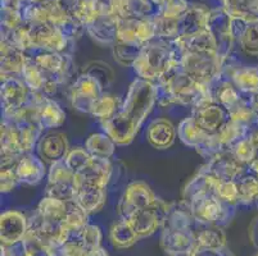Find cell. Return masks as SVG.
Segmentation results:
<instances>
[{"mask_svg":"<svg viewBox=\"0 0 258 256\" xmlns=\"http://www.w3.org/2000/svg\"><path fill=\"white\" fill-rule=\"evenodd\" d=\"M158 203L156 197L143 183H133L127 189V192L123 196V200L119 205V214L122 219H128L135 211L140 209L149 208Z\"/></svg>","mask_w":258,"mask_h":256,"instance_id":"cell-1","label":"cell"},{"mask_svg":"<svg viewBox=\"0 0 258 256\" xmlns=\"http://www.w3.org/2000/svg\"><path fill=\"white\" fill-rule=\"evenodd\" d=\"M226 117L221 107L208 104L196 108L193 121L206 135L212 136L219 133L226 124Z\"/></svg>","mask_w":258,"mask_h":256,"instance_id":"cell-2","label":"cell"},{"mask_svg":"<svg viewBox=\"0 0 258 256\" xmlns=\"http://www.w3.org/2000/svg\"><path fill=\"white\" fill-rule=\"evenodd\" d=\"M162 248L166 253L182 252V251L196 250L197 234L190 228L186 229H170L165 228L161 238Z\"/></svg>","mask_w":258,"mask_h":256,"instance_id":"cell-3","label":"cell"},{"mask_svg":"<svg viewBox=\"0 0 258 256\" xmlns=\"http://www.w3.org/2000/svg\"><path fill=\"white\" fill-rule=\"evenodd\" d=\"M2 243L20 242L27 234L29 222L20 211H7L2 215Z\"/></svg>","mask_w":258,"mask_h":256,"instance_id":"cell-4","label":"cell"},{"mask_svg":"<svg viewBox=\"0 0 258 256\" xmlns=\"http://www.w3.org/2000/svg\"><path fill=\"white\" fill-rule=\"evenodd\" d=\"M2 98H3L7 118H11L27 102L25 84L18 79L7 77L2 88Z\"/></svg>","mask_w":258,"mask_h":256,"instance_id":"cell-5","label":"cell"},{"mask_svg":"<svg viewBox=\"0 0 258 256\" xmlns=\"http://www.w3.org/2000/svg\"><path fill=\"white\" fill-rule=\"evenodd\" d=\"M127 220L131 228L137 233L139 238L142 237L151 236L152 233L157 231L159 225V215H158V203L149 208L140 209L135 211Z\"/></svg>","mask_w":258,"mask_h":256,"instance_id":"cell-6","label":"cell"},{"mask_svg":"<svg viewBox=\"0 0 258 256\" xmlns=\"http://www.w3.org/2000/svg\"><path fill=\"white\" fill-rule=\"evenodd\" d=\"M16 176L20 182L29 183V185H35L40 182L44 177V165L43 163L32 155H25L20 159L17 165L15 166Z\"/></svg>","mask_w":258,"mask_h":256,"instance_id":"cell-7","label":"cell"},{"mask_svg":"<svg viewBox=\"0 0 258 256\" xmlns=\"http://www.w3.org/2000/svg\"><path fill=\"white\" fill-rule=\"evenodd\" d=\"M66 151H67V142L62 133H50L40 142V154L46 160L54 163L63 160Z\"/></svg>","mask_w":258,"mask_h":256,"instance_id":"cell-8","label":"cell"},{"mask_svg":"<svg viewBox=\"0 0 258 256\" xmlns=\"http://www.w3.org/2000/svg\"><path fill=\"white\" fill-rule=\"evenodd\" d=\"M175 137V130L172 124L166 119H158L153 122L148 130V140L153 146L165 149L173 142Z\"/></svg>","mask_w":258,"mask_h":256,"instance_id":"cell-9","label":"cell"},{"mask_svg":"<svg viewBox=\"0 0 258 256\" xmlns=\"http://www.w3.org/2000/svg\"><path fill=\"white\" fill-rule=\"evenodd\" d=\"M138 239H139V237L131 228V225L128 224L127 220L122 219L121 222H118L112 227L111 241L114 247L128 248L135 245Z\"/></svg>","mask_w":258,"mask_h":256,"instance_id":"cell-10","label":"cell"},{"mask_svg":"<svg viewBox=\"0 0 258 256\" xmlns=\"http://www.w3.org/2000/svg\"><path fill=\"white\" fill-rule=\"evenodd\" d=\"M39 112L41 126H59L64 121V114L59 109V107L54 102L43 98V96H40Z\"/></svg>","mask_w":258,"mask_h":256,"instance_id":"cell-11","label":"cell"},{"mask_svg":"<svg viewBox=\"0 0 258 256\" xmlns=\"http://www.w3.org/2000/svg\"><path fill=\"white\" fill-rule=\"evenodd\" d=\"M226 237L220 228L211 227L197 233V246L203 248H212V250H221L225 248Z\"/></svg>","mask_w":258,"mask_h":256,"instance_id":"cell-12","label":"cell"},{"mask_svg":"<svg viewBox=\"0 0 258 256\" xmlns=\"http://www.w3.org/2000/svg\"><path fill=\"white\" fill-rule=\"evenodd\" d=\"M88 149L94 156L107 159L113 152V144L104 135H94L88 141Z\"/></svg>","mask_w":258,"mask_h":256,"instance_id":"cell-13","label":"cell"},{"mask_svg":"<svg viewBox=\"0 0 258 256\" xmlns=\"http://www.w3.org/2000/svg\"><path fill=\"white\" fill-rule=\"evenodd\" d=\"M114 108H116V102L114 99L109 95H103L98 99L97 102L94 103L93 108L90 112L94 116L98 117L100 119H111V116L113 114Z\"/></svg>","mask_w":258,"mask_h":256,"instance_id":"cell-14","label":"cell"},{"mask_svg":"<svg viewBox=\"0 0 258 256\" xmlns=\"http://www.w3.org/2000/svg\"><path fill=\"white\" fill-rule=\"evenodd\" d=\"M83 238H84V247L85 250H90V248L100 247V241H102V232L95 225L88 224L83 231Z\"/></svg>","mask_w":258,"mask_h":256,"instance_id":"cell-15","label":"cell"},{"mask_svg":"<svg viewBox=\"0 0 258 256\" xmlns=\"http://www.w3.org/2000/svg\"><path fill=\"white\" fill-rule=\"evenodd\" d=\"M90 160L91 158L86 154L85 151H84V150L77 149V150H74V151H71V154L69 155V158H67V160H66V164H67V165H69L75 173H76V172H80L81 169L85 168Z\"/></svg>","mask_w":258,"mask_h":256,"instance_id":"cell-16","label":"cell"},{"mask_svg":"<svg viewBox=\"0 0 258 256\" xmlns=\"http://www.w3.org/2000/svg\"><path fill=\"white\" fill-rule=\"evenodd\" d=\"M27 252L25 239L15 243H2V256H27Z\"/></svg>","mask_w":258,"mask_h":256,"instance_id":"cell-17","label":"cell"},{"mask_svg":"<svg viewBox=\"0 0 258 256\" xmlns=\"http://www.w3.org/2000/svg\"><path fill=\"white\" fill-rule=\"evenodd\" d=\"M17 182L18 180L17 176H16L15 169L8 168L2 170V191H11V190L16 186V183Z\"/></svg>","mask_w":258,"mask_h":256,"instance_id":"cell-18","label":"cell"},{"mask_svg":"<svg viewBox=\"0 0 258 256\" xmlns=\"http://www.w3.org/2000/svg\"><path fill=\"white\" fill-rule=\"evenodd\" d=\"M26 246H27V250H29L27 256H51L50 250L48 247H45V246L41 245L39 241H36L34 246L27 245V243H26Z\"/></svg>","mask_w":258,"mask_h":256,"instance_id":"cell-19","label":"cell"},{"mask_svg":"<svg viewBox=\"0 0 258 256\" xmlns=\"http://www.w3.org/2000/svg\"><path fill=\"white\" fill-rule=\"evenodd\" d=\"M194 256H231L229 251L225 248L221 250H212V248H203L197 246L196 251H194Z\"/></svg>","mask_w":258,"mask_h":256,"instance_id":"cell-20","label":"cell"},{"mask_svg":"<svg viewBox=\"0 0 258 256\" xmlns=\"http://www.w3.org/2000/svg\"><path fill=\"white\" fill-rule=\"evenodd\" d=\"M81 256H108V253L102 247H95L90 248V250H85Z\"/></svg>","mask_w":258,"mask_h":256,"instance_id":"cell-21","label":"cell"},{"mask_svg":"<svg viewBox=\"0 0 258 256\" xmlns=\"http://www.w3.org/2000/svg\"><path fill=\"white\" fill-rule=\"evenodd\" d=\"M257 256H258V255H257Z\"/></svg>","mask_w":258,"mask_h":256,"instance_id":"cell-22","label":"cell"}]
</instances>
